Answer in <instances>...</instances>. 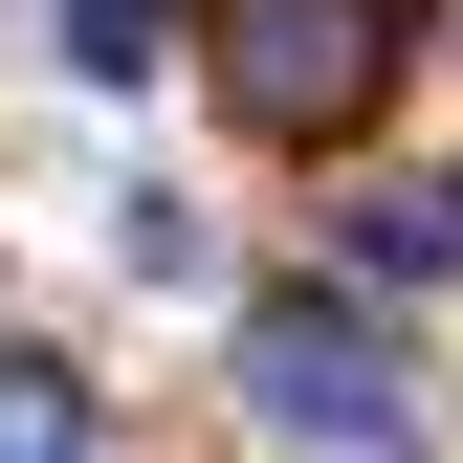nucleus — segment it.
<instances>
[{"mask_svg": "<svg viewBox=\"0 0 463 463\" xmlns=\"http://www.w3.org/2000/svg\"><path fill=\"white\" fill-rule=\"evenodd\" d=\"M0 463H89V375L67 354H0Z\"/></svg>", "mask_w": 463, "mask_h": 463, "instance_id": "20e7f679", "label": "nucleus"}, {"mask_svg": "<svg viewBox=\"0 0 463 463\" xmlns=\"http://www.w3.org/2000/svg\"><path fill=\"white\" fill-rule=\"evenodd\" d=\"M354 265H397V287H463V177H375V199H354Z\"/></svg>", "mask_w": 463, "mask_h": 463, "instance_id": "7ed1b4c3", "label": "nucleus"}, {"mask_svg": "<svg viewBox=\"0 0 463 463\" xmlns=\"http://www.w3.org/2000/svg\"><path fill=\"white\" fill-rule=\"evenodd\" d=\"M375 67H397V0H221V89L265 133H354Z\"/></svg>", "mask_w": 463, "mask_h": 463, "instance_id": "f03ea898", "label": "nucleus"}, {"mask_svg": "<svg viewBox=\"0 0 463 463\" xmlns=\"http://www.w3.org/2000/svg\"><path fill=\"white\" fill-rule=\"evenodd\" d=\"M155 44H177V0H67V67L89 89H155Z\"/></svg>", "mask_w": 463, "mask_h": 463, "instance_id": "39448f33", "label": "nucleus"}, {"mask_svg": "<svg viewBox=\"0 0 463 463\" xmlns=\"http://www.w3.org/2000/svg\"><path fill=\"white\" fill-rule=\"evenodd\" d=\"M243 397L287 441H331V463H397V331L331 309V287H265V309H243Z\"/></svg>", "mask_w": 463, "mask_h": 463, "instance_id": "f257e3e1", "label": "nucleus"}]
</instances>
